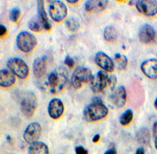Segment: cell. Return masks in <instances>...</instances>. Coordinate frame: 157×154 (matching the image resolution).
Masks as SVG:
<instances>
[{"label": "cell", "instance_id": "8992f818", "mask_svg": "<svg viewBox=\"0 0 157 154\" xmlns=\"http://www.w3.org/2000/svg\"><path fill=\"white\" fill-rule=\"evenodd\" d=\"M37 107V100L36 95L32 92H28L21 102V110L25 117L32 118Z\"/></svg>", "mask_w": 157, "mask_h": 154}, {"label": "cell", "instance_id": "9c48e42d", "mask_svg": "<svg viewBox=\"0 0 157 154\" xmlns=\"http://www.w3.org/2000/svg\"><path fill=\"white\" fill-rule=\"evenodd\" d=\"M135 6L138 12L147 17L155 16L157 13V2L155 0L136 1Z\"/></svg>", "mask_w": 157, "mask_h": 154}, {"label": "cell", "instance_id": "484cf974", "mask_svg": "<svg viewBox=\"0 0 157 154\" xmlns=\"http://www.w3.org/2000/svg\"><path fill=\"white\" fill-rule=\"evenodd\" d=\"M65 25H66L67 29L72 33H75V32L78 31L80 27L79 21H78V19L75 17H70L69 19H68L65 22Z\"/></svg>", "mask_w": 157, "mask_h": 154}, {"label": "cell", "instance_id": "ac0fdd59", "mask_svg": "<svg viewBox=\"0 0 157 154\" xmlns=\"http://www.w3.org/2000/svg\"><path fill=\"white\" fill-rule=\"evenodd\" d=\"M16 82L15 75L8 69H1L0 71V85L2 87H10Z\"/></svg>", "mask_w": 157, "mask_h": 154}, {"label": "cell", "instance_id": "44dd1931", "mask_svg": "<svg viewBox=\"0 0 157 154\" xmlns=\"http://www.w3.org/2000/svg\"><path fill=\"white\" fill-rule=\"evenodd\" d=\"M136 139L137 142L142 145H148L150 142V132L148 128L142 127L137 132Z\"/></svg>", "mask_w": 157, "mask_h": 154}, {"label": "cell", "instance_id": "4316f807", "mask_svg": "<svg viewBox=\"0 0 157 154\" xmlns=\"http://www.w3.org/2000/svg\"><path fill=\"white\" fill-rule=\"evenodd\" d=\"M21 9L19 7H13L10 10L9 13L10 20L12 22L17 23L21 17Z\"/></svg>", "mask_w": 157, "mask_h": 154}, {"label": "cell", "instance_id": "30bf717a", "mask_svg": "<svg viewBox=\"0 0 157 154\" xmlns=\"http://www.w3.org/2000/svg\"><path fill=\"white\" fill-rule=\"evenodd\" d=\"M42 127L37 122L31 123L27 126L24 132V139L28 144H32L37 142L41 135Z\"/></svg>", "mask_w": 157, "mask_h": 154}, {"label": "cell", "instance_id": "4fadbf2b", "mask_svg": "<svg viewBox=\"0 0 157 154\" xmlns=\"http://www.w3.org/2000/svg\"><path fill=\"white\" fill-rule=\"evenodd\" d=\"M141 69L144 75L152 79H157V59L150 58L143 61Z\"/></svg>", "mask_w": 157, "mask_h": 154}, {"label": "cell", "instance_id": "836d02e7", "mask_svg": "<svg viewBox=\"0 0 157 154\" xmlns=\"http://www.w3.org/2000/svg\"><path fill=\"white\" fill-rule=\"evenodd\" d=\"M135 154H145V149H144V148H142V147H140V148H138V149L136 150Z\"/></svg>", "mask_w": 157, "mask_h": 154}, {"label": "cell", "instance_id": "52a82bcc", "mask_svg": "<svg viewBox=\"0 0 157 154\" xmlns=\"http://www.w3.org/2000/svg\"><path fill=\"white\" fill-rule=\"evenodd\" d=\"M49 13L54 21L61 22L67 17L66 6L61 1H52L49 6Z\"/></svg>", "mask_w": 157, "mask_h": 154}, {"label": "cell", "instance_id": "7402d4cb", "mask_svg": "<svg viewBox=\"0 0 157 154\" xmlns=\"http://www.w3.org/2000/svg\"><path fill=\"white\" fill-rule=\"evenodd\" d=\"M115 65L119 70H124L128 65V60L126 56L120 54H116L114 57Z\"/></svg>", "mask_w": 157, "mask_h": 154}, {"label": "cell", "instance_id": "d6986e66", "mask_svg": "<svg viewBox=\"0 0 157 154\" xmlns=\"http://www.w3.org/2000/svg\"><path fill=\"white\" fill-rule=\"evenodd\" d=\"M106 0H89L85 3V9L87 12H98L105 10L108 6Z\"/></svg>", "mask_w": 157, "mask_h": 154}, {"label": "cell", "instance_id": "277c9868", "mask_svg": "<svg viewBox=\"0 0 157 154\" xmlns=\"http://www.w3.org/2000/svg\"><path fill=\"white\" fill-rule=\"evenodd\" d=\"M92 76V72L90 68L78 67L75 68L71 76V84L75 89H80L83 83L90 81Z\"/></svg>", "mask_w": 157, "mask_h": 154}, {"label": "cell", "instance_id": "d4e9b609", "mask_svg": "<svg viewBox=\"0 0 157 154\" xmlns=\"http://www.w3.org/2000/svg\"><path fill=\"white\" fill-rule=\"evenodd\" d=\"M133 117H134V113L131 110H128L125 111L120 117V124L123 126H127L132 121Z\"/></svg>", "mask_w": 157, "mask_h": 154}, {"label": "cell", "instance_id": "74e56055", "mask_svg": "<svg viewBox=\"0 0 157 154\" xmlns=\"http://www.w3.org/2000/svg\"><path fill=\"white\" fill-rule=\"evenodd\" d=\"M155 149H157V135L155 137Z\"/></svg>", "mask_w": 157, "mask_h": 154}, {"label": "cell", "instance_id": "83f0119b", "mask_svg": "<svg viewBox=\"0 0 157 154\" xmlns=\"http://www.w3.org/2000/svg\"><path fill=\"white\" fill-rule=\"evenodd\" d=\"M116 83H117V78L116 75H111L109 78V82H108V86L111 90H114L116 89Z\"/></svg>", "mask_w": 157, "mask_h": 154}, {"label": "cell", "instance_id": "4dcf8cb0", "mask_svg": "<svg viewBox=\"0 0 157 154\" xmlns=\"http://www.w3.org/2000/svg\"><path fill=\"white\" fill-rule=\"evenodd\" d=\"M6 33H7V29H6V28L3 25H0V37L2 38L3 36H5L6 35Z\"/></svg>", "mask_w": 157, "mask_h": 154}, {"label": "cell", "instance_id": "ffe728a7", "mask_svg": "<svg viewBox=\"0 0 157 154\" xmlns=\"http://www.w3.org/2000/svg\"><path fill=\"white\" fill-rule=\"evenodd\" d=\"M29 154H50L49 148L44 142H36L29 146Z\"/></svg>", "mask_w": 157, "mask_h": 154}, {"label": "cell", "instance_id": "7a4b0ae2", "mask_svg": "<svg viewBox=\"0 0 157 154\" xmlns=\"http://www.w3.org/2000/svg\"><path fill=\"white\" fill-rule=\"evenodd\" d=\"M109 110L99 99L94 100L92 103L85 107L82 113L83 119L87 122H94L104 119L108 115Z\"/></svg>", "mask_w": 157, "mask_h": 154}, {"label": "cell", "instance_id": "7c38bea8", "mask_svg": "<svg viewBox=\"0 0 157 154\" xmlns=\"http://www.w3.org/2000/svg\"><path fill=\"white\" fill-rule=\"evenodd\" d=\"M64 110V104L61 99L54 98L49 102L47 111H48L49 116L52 119L57 120L60 118L62 116Z\"/></svg>", "mask_w": 157, "mask_h": 154}, {"label": "cell", "instance_id": "f546056e", "mask_svg": "<svg viewBox=\"0 0 157 154\" xmlns=\"http://www.w3.org/2000/svg\"><path fill=\"white\" fill-rule=\"evenodd\" d=\"M75 153L76 154H88V152L83 146H82V145H78V146L75 147Z\"/></svg>", "mask_w": 157, "mask_h": 154}, {"label": "cell", "instance_id": "e575fe53", "mask_svg": "<svg viewBox=\"0 0 157 154\" xmlns=\"http://www.w3.org/2000/svg\"><path fill=\"white\" fill-rule=\"evenodd\" d=\"M99 140H100V135H99V134H95L93 138L94 143H97V142H99Z\"/></svg>", "mask_w": 157, "mask_h": 154}, {"label": "cell", "instance_id": "f1b7e54d", "mask_svg": "<svg viewBox=\"0 0 157 154\" xmlns=\"http://www.w3.org/2000/svg\"><path fill=\"white\" fill-rule=\"evenodd\" d=\"M64 64L68 67H69V68H72V67H74V65H75L74 60L68 55L66 56L65 59H64Z\"/></svg>", "mask_w": 157, "mask_h": 154}, {"label": "cell", "instance_id": "5bb4252c", "mask_svg": "<svg viewBox=\"0 0 157 154\" xmlns=\"http://www.w3.org/2000/svg\"><path fill=\"white\" fill-rule=\"evenodd\" d=\"M155 33L152 25L145 24L142 25L139 30L138 38L139 40L143 43H149L153 41L155 39Z\"/></svg>", "mask_w": 157, "mask_h": 154}, {"label": "cell", "instance_id": "ba28073f", "mask_svg": "<svg viewBox=\"0 0 157 154\" xmlns=\"http://www.w3.org/2000/svg\"><path fill=\"white\" fill-rule=\"evenodd\" d=\"M109 76L105 71H99L96 75H93L90 79V88L94 93L103 91L108 86Z\"/></svg>", "mask_w": 157, "mask_h": 154}, {"label": "cell", "instance_id": "d6a6232c", "mask_svg": "<svg viewBox=\"0 0 157 154\" xmlns=\"http://www.w3.org/2000/svg\"><path fill=\"white\" fill-rule=\"evenodd\" d=\"M104 154H117V151L115 148H112V149H109V150L106 151Z\"/></svg>", "mask_w": 157, "mask_h": 154}, {"label": "cell", "instance_id": "6da1fadb", "mask_svg": "<svg viewBox=\"0 0 157 154\" xmlns=\"http://www.w3.org/2000/svg\"><path fill=\"white\" fill-rule=\"evenodd\" d=\"M68 79V72L63 66H59L53 72H50L47 77V86L50 88L51 94H57L61 91L65 87Z\"/></svg>", "mask_w": 157, "mask_h": 154}, {"label": "cell", "instance_id": "2e32d148", "mask_svg": "<svg viewBox=\"0 0 157 154\" xmlns=\"http://www.w3.org/2000/svg\"><path fill=\"white\" fill-rule=\"evenodd\" d=\"M113 104L117 108H123L127 102V90L123 86H120L112 94Z\"/></svg>", "mask_w": 157, "mask_h": 154}, {"label": "cell", "instance_id": "603a6c76", "mask_svg": "<svg viewBox=\"0 0 157 154\" xmlns=\"http://www.w3.org/2000/svg\"><path fill=\"white\" fill-rule=\"evenodd\" d=\"M104 38L108 42H114L117 39L116 29L112 25H109L104 30Z\"/></svg>", "mask_w": 157, "mask_h": 154}, {"label": "cell", "instance_id": "1f68e13d", "mask_svg": "<svg viewBox=\"0 0 157 154\" xmlns=\"http://www.w3.org/2000/svg\"><path fill=\"white\" fill-rule=\"evenodd\" d=\"M152 134L155 137L157 135V121L154 122L153 126H152Z\"/></svg>", "mask_w": 157, "mask_h": 154}, {"label": "cell", "instance_id": "3957f363", "mask_svg": "<svg viewBox=\"0 0 157 154\" xmlns=\"http://www.w3.org/2000/svg\"><path fill=\"white\" fill-rule=\"evenodd\" d=\"M17 48L25 53L32 52L37 45L36 38L29 32H21L17 36L16 40Z\"/></svg>", "mask_w": 157, "mask_h": 154}, {"label": "cell", "instance_id": "8fae6325", "mask_svg": "<svg viewBox=\"0 0 157 154\" xmlns=\"http://www.w3.org/2000/svg\"><path fill=\"white\" fill-rule=\"evenodd\" d=\"M94 61L96 65L101 67L105 72H113L114 71V62L105 53L101 52V51L97 53L94 57Z\"/></svg>", "mask_w": 157, "mask_h": 154}, {"label": "cell", "instance_id": "d590c367", "mask_svg": "<svg viewBox=\"0 0 157 154\" xmlns=\"http://www.w3.org/2000/svg\"><path fill=\"white\" fill-rule=\"evenodd\" d=\"M67 2L70 4H76V3H78V0H75V1H71V0H68Z\"/></svg>", "mask_w": 157, "mask_h": 154}, {"label": "cell", "instance_id": "5b68a950", "mask_svg": "<svg viewBox=\"0 0 157 154\" xmlns=\"http://www.w3.org/2000/svg\"><path fill=\"white\" fill-rule=\"evenodd\" d=\"M6 65L11 72L21 79H26L29 75V66L23 60L19 57L10 58L8 60Z\"/></svg>", "mask_w": 157, "mask_h": 154}, {"label": "cell", "instance_id": "cb8c5ba5", "mask_svg": "<svg viewBox=\"0 0 157 154\" xmlns=\"http://www.w3.org/2000/svg\"><path fill=\"white\" fill-rule=\"evenodd\" d=\"M29 28L30 30L35 33H39L41 32L43 29V25L39 21V17H33L29 21Z\"/></svg>", "mask_w": 157, "mask_h": 154}, {"label": "cell", "instance_id": "9a60e30c", "mask_svg": "<svg viewBox=\"0 0 157 154\" xmlns=\"http://www.w3.org/2000/svg\"><path fill=\"white\" fill-rule=\"evenodd\" d=\"M47 56L37 57L33 62V72L37 79H42L47 72Z\"/></svg>", "mask_w": 157, "mask_h": 154}, {"label": "cell", "instance_id": "8d00e7d4", "mask_svg": "<svg viewBox=\"0 0 157 154\" xmlns=\"http://www.w3.org/2000/svg\"><path fill=\"white\" fill-rule=\"evenodd\" d=\"M154 106H155V110H157V97H156V98H155V102H154Z\"/></svg>", "mask_w": 157, "mask_h": 154}, {"label": "cell", "instance_id": "e0dca14e", "mask_svg": "<svg viewBox=\"0 0 157 154\" xmlns=\"http://www.w3.org/2000/svg\"><path fill=\"white\" fill-rule=\"evenodd\" d=\"M37 10H38V17L39 21L43 25V27L45 30H50L52 28V25L50 24V21L47 17V12L44 7V2L39 0L37 2Z\"/></svg>", "mask_w": 157, "mask_h": 154}]
</instances>
